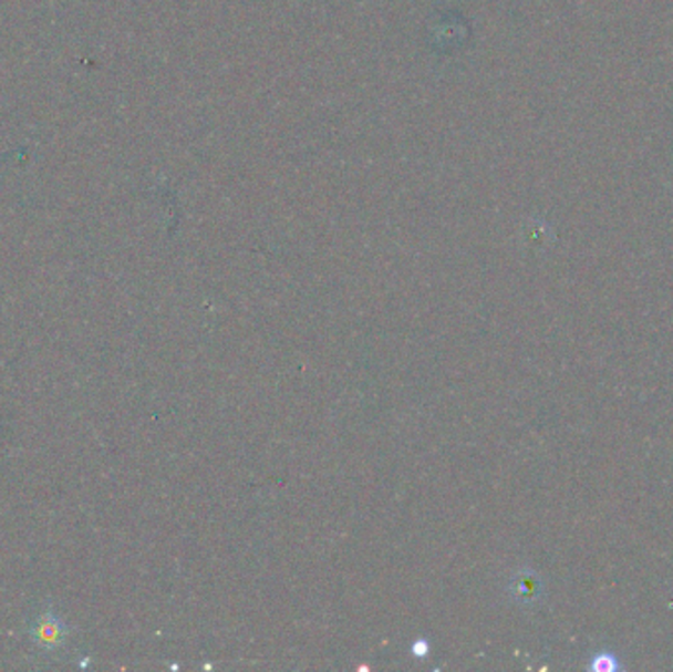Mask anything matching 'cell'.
<instances>
[{
	"instance_id": "cell-2",
	"label": "cell",
	"mask_w": 673,
	"mask_h": 672,
	"mask_svg": "<svg viewBox=\"0 0 673 672\" xmlns=\"http://www.w3.org/2000/svg\"><path fill=\"white\" fill-rule=\"evenodd\" d=\"M593 669L594 671L602 672L617 671V661H614V654H594Z\"/></svg>"
},
{
	"instance_id": "cell-1",
	"label": "cell",
	"mask_w": 673,
	"mask_h": 672,
	"mask_svg": "<svg viewBox=\"0 0 673 672\" xmlns=\"http://www.w3.org/2000/svg\"><path fill=\"white\" fill-rule=\"evenodd\" d=\"M32 637L35 645L42 647L44 651H55L68 639V626L52 610H48L35 619Z\"/></svg>"
}]
</instances>
